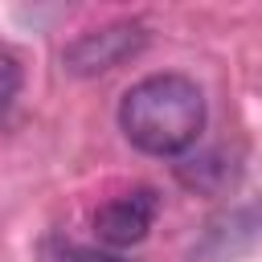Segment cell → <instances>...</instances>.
<instances>
[{
    "label": "cell",
    "mask_w": 262,
    "mask_h": 262,
    "mask_svg": "<svg viewBox=\"0 0 262 262\" xmlns=\"http://www.w3.org/2000/svg\"><path fill=\"white\" fill-rule=\"evenodd\" d=\"M205 90L176 70L147 74L119 98V131L143 156H184L205 131Z\"/></svg>",
    "instance_id": "6da1fadb"
},
{
    "label": "cell",
    "mask_w": 262,
    "mask_h": 262,
    "mask_svg": "<svg viewBox=\"0 0 262 262\" xmlns=\"http://www.w3.org/2000/svg\"><path fill=\"white\" fill-rule=\"evenodd\" d=\"M143 45H147V29L139 20H111L102 29L78 33L61 49V66L78 78H98V74L123 66L127 57H135Z\"/></svg>",
    "instance_id": "7a4b0ae2"
},
{
    "label": "cell",
    "mask_w": 262,
    "mask_h": 262,
    "mask_svg": "<svg viewBox=\"0 0 262 262\" xmlns=\"http://www.w3.org/2000/svg\"><path fill=\"white\" fill-rule=\"evenodd\" d=\"M156 213H160V196H156V188L139 184V188H127V192L102 201V205L94 209L90 225H94V237H98L106 250L123 254V250L139 246V242L151 233Z\"/></svg>",
    "instance_id": "3957f363"
},
{
    "label": "cell",
    "mask_w": 262,
    "mask_h": 262,
    "mask_svg": "<svg viewBox=\"0 0 262 262\" xmlns=\"http://www.w3.org/2000/svg\"><path fill=\"white\" fill-rule=\"evenodd\" d=\"M37 262H131V258H127V254H115V250H106V246H86V242L49 233V237H41V246H37Z\"/></svg>",
    "instance_id": "277c9868"
},
{
    "label": "cell",
    "mask_w": 262,
    "mask_h": 262,
    "mask_svg": "<svg viewBox=\"0 0 262 262\" xmlns=\"http://www.w3.org/2000/svg\"><path fill=\"white\" fill-rule=\"evenodd\" d=\"M16 94H20V66L8 49H0V119L12 111Z\"/></svg>",
    "instance_id": "5b68a950"
}]
</instances>
